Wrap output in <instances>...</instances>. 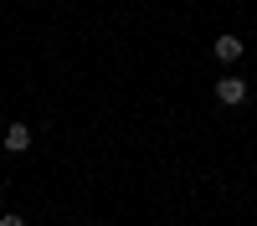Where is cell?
<instances>
[{"instance_id":"6da1fadb","label":"cell","mask_w":257,"mask_h":226,"mask_svg":"<svg viewBox=\"0 0 257 226\" xmlns=\"http://www.w3.org/2000/svg\"><path fill=\"white\" fill-rule=\"evenodd\" d=\"M211 93H216V103H226V108H237V103H247V82H242V77H221V82H216Z\"/></svg>"},{"instance_id":"7a4b0ae2","label":"cell","mask_w":257,"mask_h":226,"mask_svg":"<svg viewBox=\"0 0 257 226\" xmlns=\"http://www.w3.org/2000/svg\"><path fill=\"white\" fill-rule=\"evenodd\" d=\"M211 57L231 67V62H242V41H237V36H216V41H211Z\"/></svg>"},{"instance_id":"3957f363","label":"cell","mask_w":257,"mask_h":226,"mask_svg":"<svg viewBox=\"0 0 257 226\" xmlns=\"http://www.w3.org/2000/svg\"><path fill=\"white\" fill-rule=\"evenodd\" d=\"M6 149L11 154H26L31 149V129H26V123H11V129H6Z\"/></svg>"},{"instance_id":"277c9868","label":"cell","mask_w":257,"mask_h":226,"mask_svg":"<svg viewBox=\"0 0 257 226\" xmlns=\"http://www.w3.org/2000/svg\"><path fill=\"white\" fill-rule=\"evenodd\" d=\"M0 226H26V221H21V216H0Z\"/></svg>"}]
</instances>
